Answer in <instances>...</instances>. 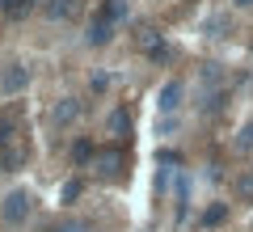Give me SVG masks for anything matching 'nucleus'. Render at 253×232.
Masks as SVG:
<instances>
[{
    "mask_svg": "<svg viewBox=\"0 0 253 232\" xmlns=\"http://www.w3.org/2000/svg\"><path fill=\"white\" fill-rule=\"evenodd\" d=\"M93 165H97V169H101V173L110 178V173H118V165H123V156H118V152H97V156H93Z\"/></svg>",
    "mask_w": 253,
    "mask_h": 232,
    "instance_id": "6",
    "label": "nucleus"
},
{
    "mask_svg": "<svg viewBox=\"0 0 253 232\" xmlns=\"http://www.w3.org/2000/svg\"><path fill=\"white\" fill-rule=\"evenodd\" d=\"M26 215H30V194L26 190H9L4 203H0V220L17 228V224H26Z\"/></svg>",
    "mask_w": 253,
    "mask_h": 232,
    "instance_id": "1",
    "label": "nucleus"
},
{
    "mask_svg": "<svg viewBox=\"0 0 253 232\" xmlns=\"http://www.w3.org/2000/svg\"><path fill=\"white\" fill-rule=\"evenodd\" d=\"M236 152H245V156H253V123H245L241 131H236Z\"/></svg>",
    "mask_w": 253,
    "mask_h": 232,
    "instance_id": "8",
    "label": "nucleus"
},
{
    "mask_svg": "<svg viewBox=\"0 0 253 232\" xmlns=\"http://www.w3.org/2000/svg\"><path fill=\"white\" fill-rule=\"evenodd\" d=\"M9 139V118H0V143Z\"/></svg>",
    "mask_w": 253,
    "mask_h": 232,
    "instance_id": "17",
    "label": "nucleus"
},
{
    "mask_svg": "<svg viewBox=\"0 0 253 232\" xmlns=\"http://www.w3.org/2000/svg\"><path fill=\"white\" fill-rule=\"evenodd\" d=\"M21 161H26V148H4L0 152V165H4V169H17Z\"/></svg>",
    "mask_w": 253,
    "mask_h": 232,
    "instance_id": "9",
    "label": "nucleus"
},
{
    "mask_svg": "<svg viewBox=\"0 0 253 232\" xmlns=\"http://www.w3.org/2000/svg\"><path fill=\"white\" fill-rule=\"evenodd\" d=\"M236 4H241V9H249V4H253V0H236Z\"/></svg>",
    "mask_w": 253,
    "mask_h": 232,
    "instance_id": "18",
    "label": "nucleus"
},
{
    "mask_svg": "<svg viewBox=\"0 0 253 232\" xmlns=\"http://www.w3.org/2000/svg\"><path fill=\"white\" fill-rule=\"evenodd\" d=\"M224 220H228V207H207V215H203L207 228H215V224H224Z\"/></svg>",
    "mask_w": 253,
    "mask_h": 232,
    "instance_id": "11",
    "label": "nucleus"
},
{
    "mask_svg": "<svg viewBox=\"0 0 253 232\" xmlns=\"http://www.w3.org/2000/svg\"><path fill=\"white\" fill-rule=\"evenodd\" d=\"M55 232H93L84 220H63V224H55Z\"/></svg>",
    "mask_w": 253,
    "mask_h": 232,
    "instance_id": "12",
    "label": "nucleus"
},
{
    "mask_svg": "<svg viewBox=\"0 0 253 232\" xmlns=\"http://www.w3.org/2000/svg\"><path fill=\"white\" fill-rule=\"evenodd\" d=\"M0 4H4V9H9V13H26L30 4H34V0H0Z\"/></svg>",
    "mask_w": 253,
    "mask_h": 232,
    "instance_id": "15",
    "label": "nucleus"
},
{
    "mask_svg": "<svg viewBox=\"0 0 253 232\" xmlns=\"http://www.w3.org/2000/svg\"><path fill=\"white\" fill-rule=\"evenodd\" d=\"M106 38H110V17H93V26H89V43L101 46Z\"/></svg>",
    "mask_w": 253,
    "mask_h": 232,
    "instance_id": "7",
    "label": "nucleus"
},
{
    "mask_svg": "<svg viewBox=\"0 0 253 232\" xmlns=\"http://www.w3.org/2000/svg\"><path fill=\"white\" fill-rule=\"evenodd\" d=\"M76 9H81V0H51V4H46V17L63 21V17H72Z\"/></svg>",
    "mask_w": 253,
    "mask_h": 232,
    "instance_id": "5",
    "label": "nucleus"
},
{
    "mask_svg": "<svg viewBox=\"0 0 253 232\" xmlns=\"http://www.w3.org/2000/svg\"><path fill=\"white\" fill-rule=\"evenodd\" d=\"M76 114H81V101H72V97H63L59 106H55L51 123H55V127H68V123H76Z\"/></svg>",
    "mask_w": 253,
    "mask_h": 232,
    "instance_id": "3",
    "label": "nucleus"
},
{
    "mask_svg": "<svg viewBox=\"0 0 253 232\" xmlns=\"http://www.w3.org/2000/svg\"><path fill=\"white\" fill-rule=\"evenodd\" d=\"M236 190H241V198H253V173H249V178H241V182H236Z\"/></svg>",
    "mask_w": 253,
    "mask_h": 232,
    "instance_id": "16",
    "label": "nucleus"
},
{
    "mask_svg": "<svg viewBox=\"0 0 253 232\" xmlns=\"http://www.w3.org/2000/svg\"><path fill=\"white\" fill-rule=\"evenodd\" d=\"M101 17H110V21H123V17H126V4H123V0H106Z\"/></svg>",
    "mask_w": 253,
    "mask_h": 232,
    "instance_id": "10",
    "label": "nucleus"
},
{
    "mask_svg": "<svg viewBox=\"0 0 253 232\" xmlns=\"http://www.w3.org/2000/svg\"><path fill=\"white\" fill-rule=\"evenodd\" d=\"M126 127H131V118H126L123 110H118V114H110V131H118V135H123Z\"/></svg>",
    "mask_w": 253,
    "mask_h": 232,
    "instance_id": "13",
    "label": "nucleus"
},
{
    "mask_svg": "<svg viewBox=\"0 0 253 232\" xmlns=\"http://www.w3.org/2000/svg\"><path fill=\"white\" fill-rule=\"evenodd\" d=\"M72 156H76L81 165H84V161H93V143H84V139H81V143L72 148Z\"/></svg>",
    "mask_w": 253,
    "mask_h": 232,
    "instance_id": "14",
    "label": "nucleus"
},
{
    "mask_svg": "<svg viewBox=\"0 0 253 232\" xmlns=\"http://www.w3.org/2000/svg\"><path fill=\"white\" fill-rule=\"evenodd\" d=\"M177 106H181V81H169L161 89V110L169 114V110H177Z\"/></svg>",
    "mask_w": 253,
    "mask_h": 232,
    "instance_id": "4",
    "label": "nucleus"
},
{
    "mask_svg": "<svg viewBox=\"0 0 253 232\" xmlns=\"http://www.w3.org/2000/svg\"><path fill=\"white\" fill-rule=\"evenodd\" d=\"M26 81H30V72L21 68V63H13V68L0 76V93H21V89H26Z\"/></svg>",
    "mask_w": 253,
    "mask_h": 232,
    "instance_id": "2",
    "label": "nucleus"
}]
</instances>
